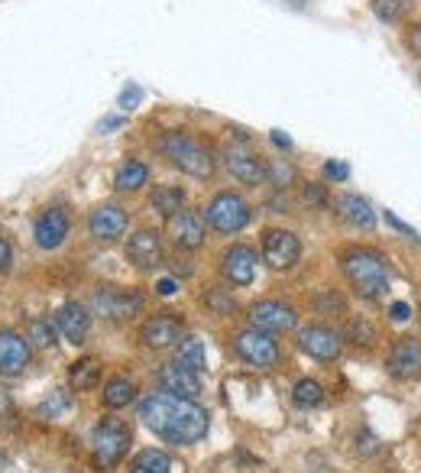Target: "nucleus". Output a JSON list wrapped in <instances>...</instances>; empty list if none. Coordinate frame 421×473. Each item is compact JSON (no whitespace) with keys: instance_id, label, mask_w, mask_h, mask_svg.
I'll return each mask as SVG.
<instances>
[{"instance_id":"1","label":"nucleus","mask_w":421,"mask_h":473,"mask_svg":"<svg viewBox=\"0 0 421 473\" xmlns=\"http://www.w3.org/2000/svg\"><path fill=\"white\" fill-rule=\"evenodd\" d=\"M140 421L169 444H194L208 435V412L192 399L153 393L140 402Z\"/></svg>"},{"instance_id":"2","label":"nucleus","mask_w":421,"mask_h":473,"mask_svg":"<svg viewBox=\"0 0 421 473\" xmlns=\"http://www.w3.org/2000/svg\"><path fill=\"white\" fill-rule=\"evenodd\" d=\"M343 272L347 279L353 282V289L360 292L363 298H379L389 289V263L386 256L376 253V250H363V246H353L343 253Z\"/></svg>"},{"instance_id":"3","label":"nucleus","mask_w":421,"mask_h":473,"mask_svg":"<svg viewBox=\"0 0 421 473\" xmlns=\"http://www.w3.org/2000/svg\"><path fill=\"white\" fill-rule=\"evenodd\" d=\"M159 149H162V156L178 166L182 172H188L192 178H210L214 176V153L208 146L188 137V133H166L162 140H159Z\"/></svg>"},{"instance_id":"4","label":"nucleus","mask_w":421,"mask_h":473,"mask_svg":"<svg viewBox=\"0 0 421 473\" xmlns=\"http://www.w3.org/2000/svg\"><path fill=\"white\" fill-rule=\"evenodd\" d=\"M133 431L123 419H104L97 421L95 435H91V454H95L97 470H114L123 461L127 447H130Z\"/></svg>"},{"instance_id":"5","label":"nucleus","mask_w":421,"mask_h":473,"mask_svg":"<svg viewBox=\"0 0 421 473\" xmlns=\"http://www.w3.org/2000/svg\"><path fill=\"white\" fill-rule=\"evenodd\" d=\"M204 218H208L210 228L220 230V234H237V230H244L246 224H250L253 211H250V204H246L240 195L220 192V195H214L210 204L204 208Z\"/></svg>"},{"instance_id":"6","label":"nucleus","mask_w":421,"mask_h":473,"mask_svg":"<svg viewBox=\"0 0 421 473\" xmlns=\"http://www.w3.org/2000/svg\"><path fill=\"white\" fill-rule=\"evenodd\" d=\"M91 308L97 315L107 318V321H130L133 315L143 311V295L140 292H127V289H111V286H101L91 298Z\"/></svg>"},{"instance_id":"7","label":"nucleus","mask_w":421,"mask_h":473,"mask_svg":"<svg viewBox=\"0 0 421 473\" xmlns=\"http://www.w3.org/2000/svg\"><path fill=\"white\" fill-rule=\"evenodd\" d=\"M234 351L246 360V363H253L260 369H272L279 363V347L272 341L266 331H256V328H246L234 337Z\"/></svg>"},{"instance_id":"8","label":"nucleus","mask_w":421,"mask_h":473,"mask_svg":"<svg viewBox=\"0 0 421 473\" xmlns=\"http://www.w3.org/2000/svg\"><path fill=\"white\" fill-rule=\"evenodd\" d=\"M299 256H301V244L292 230H279V228L266 230L263 260L269 270H289V266L299 263Z\"/></svg>"},{"instance_id":"9","label":"nucleus","mask_w":421,"mask_h":473,"mask_svg":"<svg viewBox=\"0 0 421 473\" xmlns=\"http://www.w3.org/2000/svg\"><path fill=\"white\" fill-rule=\"evenodd\" d=\"M299 325V315L292 305H282V302H256L250 308V328L266 334H285Z\"/></svg>"},{"instance_id":"10","label":"nucleus","mask_w":421,"mask_h":473,"mask_svg":"<svg viewBox=\"0 0 421 473\" xmlns=\"http://www.w3.org/2000/svg\"><path fill=\"white\" fill-rule=\"evenodd\" d=\"M220 276L230 282V286H250L256 276V253L250 246L234 244L220 253Z\"/></svg>"},{"instance_id":"11","label":"nucleus","mask_w":421,"mask_h":473,"mask_svg":"<svg viewBox=\"0 0 421 473\" xmlns=\"http://www.w3.org/2000/svg\"><path fill=\"white\" fill-rule=\"evenodd\" d=\"M140 337L153 351H166L182 337V321L176 315H169V311H159V315L146 318V325L140 328Z\"/></svg>"},{"instance_id":"12","label":"nucleus","mask_w":421,"mask_h":473,"mask_svg":"<svg viewBox=\"0 0 421 473\" xmlns=\"http://www.w3.org/2000/svg\"><path fill=\"white\" fill-rule=\"evenodd\" d=\"M341 334L327 325H308L305 331L299 334V347L315 360H334L341 353Z\"/></svg>"},{"instance_id":"13","label":"nucleus","mask_w":421,"mask_h":473,"mask_svg":"<svg viewBox=\"0 0 421 473\" xmlns=\"http://www.w3.org/2000/svg\"><path fill=\"white\" fill-rule=\"evenodd\" d=\"M36 244L43 250H59L69 236V214L62 208H45L39 218H36V228H33Z\"/></svg>"},{"instance_id":"14","label":"nucleus","mask_w":421,"mask_h":473,"mask_svg":"<svg viewBox=\"0 0 421 473\" xmlns=\"http://www.w3.org/2000/svg\"><path fill=\"white\" fill-rule=\"evenodd\" d=\"M127 260H130L136 270H156L162 263V240H159V230H136L127 244Z\"/></svg>"},{"instance_id":"15","label":"nucleus","mask_w":421,"mask_h":473,"mask_svg":"<svg viewBox=\"0 0 421 473\" xmlns=\"http://www.w3.org/2000/svg\"><path fill=\"white\" fill-rule=\"evenodd\" d=\"M53 321H55V328L65 334V341L69 344H85V337H88V331H91V315L81 302H65V305L55 311Z\"/></svg>"},{"instance_id":"16","label":"nucleus","mask_w":421,"mask_h":473,"mask_svg":"<svg viewBox=\"0 0 421 473\" xmlns=\"http://www.w3.org/2000/svg\"><path fill=\"white\" fill-rule=\"evenodd\" d=\"M386 369L395 379H415L421 373V344L415 337H402L389 351Z\"/></svg>"},{"instance_id":"17","label":"nucleus","mask_w":421,"mask_h":473,"mask_svg":"<svg viewBox=\"0 0 421 473\" xmlns=\"http://www.w3.org/2000/svg\"><path fill=\"white\" fill-rule=\"evenodd\" d=\"M159 386H162V393L178 395V399H192V402L202 395V379H198V373L178 367V363H169V367L159 369Z\"/></svg>"},{"instance_id":"18","label":"nucleus","mask_w":421,"mask_h":473,"mask_svg":"<svg viewBox=\"0 0 421 473\" xmlns=\"http://www.w3.org/2000/svg\"><path fill=\"white\" fill-rule=\"evenodd\" d=\"M29 367V344L13 331H0V373L20 377Z\"/></svg>"},{"instance_id":"19","label":"nucleus","mask_w":421,"mask_h":473,"mask_svg":"<svg viewBox=\"0 0 421 473\" xmlns=\"http://www.w3.org/2000/svg\"><path fill=\"white\" fill-rule=\"evenodd\" d=\"M88 230L95 240H117L127 230V211L117 208V204H101V208L91 211Z\"/></svg>"},{"instance_id":"20","label":"nucleus","mask_w":421,"mask_h":473,"mask_svg":"<svg viewBox=\"0 0 421 473\" xmlns=\"http://www.w3.org/2000/svg\"><path fill=\"white\" fill-rule=\"evenodd\" d=\"M169 234H172V240H176L182 250H198V246L204 244V220L198 218V214H192V211H178V214H172L169 218Z\"/></svg>"},{"instance_id":"21","label":"nucleus","mask_w":421,"mask_h":473,"mask_svg":"<svg viewBox=\"0 0 421 473\" xmlns=\"http://www.w3.org/2000/svg\"><path fill=\"white\" fill-rule=\"evenodd\" d=\"M227 169L234 172V178H240L244 185L266 182V162L260 156H253L250 149H230V153H227Z\"/></svg>"},{"instance_id":"22","label":"nucleus","mask_w":421,"mask_h":473,"mask_svg":"<svg viewBox=\"0 0 421 473\" xmlns=\"http://www.w3.org/2000/svg\"><path fill=\"white\" fill-rule=\"evenodd\" d=\"M337 211H341V218L347 220V224H353V228H360V230L376 228V211H373V204H369L363 195H341V198H337Z\"/></svg>"},{"instance_id":"23","label":"nucleus","mask_w":421,"mask_h":473,"mask_svg":"<svg viewBox=\"0 0 421 473\" xmlns=\"http://www.w3.org/2000/svg\"><path fill=\"white\" fill-rule=\"evenodd\" d=\"M146 182H150V166H146V162H140V159L123 162V166L117 169V176H114L117 192H140Z\"/></svg>"},{"instance_id":"24","label":"nucleus","mask_w":421,"mask_h":473,"mask_svg":"<svg viewBox=\"0 0 421 473\" xmlns=\"http://www.w3.org/2000/svg\"><path fill=\"white\" fill-rule=\"evenodd\" d=\"M97 379H101V360L97 357L75 360V363L69 367V383H71V389H78V393L95 389Z\"/></svg>"},{"instance_id":"25","label":"nucleus","mask_w":421,"mask_h":473,"mask_svg":"<svg viewBox=\"0 0 421 473\" xmlns=\"http://www.w3.org/2000/svg\"><path fill=\"white\" fill-rule=\"evenodd\" d=\"M176 363H178V367H185V369H192V373H202V369L208 367V353H204V344L198 341V337H185V341H178Z\"/></svg>"},{"instance_id":"26","label":"nucleus","mask_w":421,"mask_h":473,"mask_svg":"<svg viewBox=\"0 0 421 473\" xmlns=\"http://www.w3.org/2000/svg\"><path fill=\"white\" fill-rule=\"evenodd\" d=\"M150 204H153V211L162 214V218H172V214H178V211L185 208V192L178 185H159L156 192H153Z\"/></svg>"},{"instance_id":"27","label":"nucleus","mask_w":421,"mask_h":473,"mask_svg":"<svg viewBox=\"0 0 421 473\" xmlns=\"http://www.w3.org/2000/svg\"><path fill=\"white\" fill-rule=\"evenodd\" d=\"M101 399H104L107 409H123V405H130L133 399H136V386H133V379H127V377H114L104 386Z\"/></svg>"},{"instance_id":"28","label":"nucleus","mask_w":421,"mask_h":473,"mask_svg":"<svg viewBox=\"0 0 421 473\" xmlns=\"http://www.w3.org/2000/svg\"><path fill=\"white\" fill-rule=\"evenodd\" d=\"M130 473H172V457L166 451H156V447L140 451V454L133 457Z\"/></svg>"},{"instance_id":"29","label":"nucleus","mask_w":421,"mask_h":473,"mask_svg":"<svg viewBox=\"0 0 421 473\" xmlns=\"http://www.w3.org/2000/svg\"><path fill=\"white\" fill-rule=\"evenodd\" d=\"M27 344H29V347H39V351H49V347H55V321H53V318H36V321H29Z\"/></svg>"},{"instance_id":"30","label":"nucleus","mask_w":421,"mask_h":473,"mask_svg":"<svg viewBox=\"0 0 421 473\" xmlns=\"http://www.w3.org/2000/svg\"><path fill=\"white\" fill-rule=\"evenodd\" d=\"M292 399H295L299 409H315V405L325 402V389H321V383H315V379H301V383H295Z\"/></svg>"},{"instance_id":"31","label":"nucleus","mask_w":421,"mask_h":473,"mask_svg":"<svg viewBox=\"0 0 421 473\" xmlns=\"http://www.w3.org/2000/svg\"><path fill=\"white\" fill-rule=\"evenodd\" d=\"M369 4H373V13L383 23H399L409 13V7H412V0H369Z\"/></svg>"},{"instance_id":"32","label":"nucleus","mask_w":421,"mask_h":473,"mask_svg":"<svg viewBox=\"0 0 421 473\" xmlns=\"http://www.w3.org/2000/svg\"><path fill=\"white\" fill-rule=\"evenodd\" d=\"M266 182H272L276 188H289L295 182V169L289 162H282V159H272L269 166H266Z\"/></svg>"},{"instance_id":"33","label":"nucleus","mask_w":421,"mask_h":473,"mask_svg":"<svg viewBox=\"0 0 421 473\" xmlns=\"http://www.w3.org/2000/svg\"><path fill=\"white\" fill-rule=\"evenodd\" d=\"M65 409H69V395L59 393V389H55L53 395H45L43 405H39V412H43V415H53V419H55L59 412H65Z\"/></svg>"},{"instance_id":"34","label":"nucleus","mask_w":421,"mask_h":473,"mask_svg":"<svg viewBox=\"0 0 421 473\" xmlns=\"http://www.w3.org/2000/svg\"><path fill=\"white\" fill-rule=\"evenodd\" d=\"M208 305L214 308V315H230L234 311V298H227L220 289L208 292Z\"/></svg>"},{"instance_id":"35","label":"nucleus","mask_w":421,"mask_h":473,"mask_svg":"<svg viewBox=\"0 0 421 473\" xmlns=\"http://www.w3.org/2000/svg\"><path fill=\"white\" fill-rule=\"evenodd\" d=\"M301 198H305L308 204H318V208H321V204H327V192H325V185H308V188H305V195H301Z\"/></svg>"},{"instance_id":"36","label":"nucleus","mask_w":421,"mask_h":473,"mask_svg":"<svg viewBox=\"0 0 421 473\" xmlns=\"http://www.w3.org/2000/svg\"><path fill=\"white\" fill-rule=\"evenodd\" d=\"M140 97H143V91L136 88V85H130V88H123V95H120V107H123V111H133V107L140 104Z\"/></svg>"},{"instance_id":"37","label":"nucleus","mask_w":421,"mask_h":473,"mask_svg":"<svg viewBox=\"0 0 421 473\" xmlns=\"http://www.w3.org/2000/svg\"><path fill=\"white\" fill-rule=\"evenodd\" d=\"M351 331H353V337H357V344H373V328L367 325V321H353L351 325Z\"/></svg>"},{"instance_id":"38","label":"nucleus","mask_w":421,"mask_h":473,"mask_svg":"<svg viewBox=\"0 0 421 473\" xmlns=\"http://www.w3.org/2000/svg\"><path fill=\"white\" fill-rule=\"evenodd\" d=\"M325 176L327 178H337V182H343V178L351 176V169L343 166V162H325Z\"/></svg>"},{"instance_id":"39","label":"nucleus","mask_w":421,"mask_h":473,"mask_svg":"<svg viewBox=\"0 0 421 473\" xmlns=\"http://www.w3.org/2000/svg\"><path fill=\"white\" fill-rule=\"evenodd\" d=\"M389 311H392V321H399V325H402V321H409V315H412V308L405 305V302H395Z\"/></svg>"},{"instance_id":"40","label":"nucleus","mask_w":421,"mask_h":473,"mask_svg":"<svg viewBox=\"0 0 421 473\" xmlns=\"http://www.w3.org/2000/svg\"><path fill=\"white\" fill-rule=\"evenodd\" d=\"M117 127H123V117H104V120L97 123V133H111Z\"/></svg>"},{"instance_id":"41","label":"nucleus","mask_w":421,"mask_h":473,"mask_svg":"<svg viewBox=\"0 0 421 473\" xmlns=\"http://www.w3.org/2000/svg\"><path fill=\"white\" fill-rule=\"evenodd\" d=\"M10 260H13V253H10V244H7V240H0V272L10 270Z\"/></svg>"},{"instance_id":"42","label":"nucleus","mask_w":421,"mask_h":473,"mask_svg":"<svg viewBox=\"0 0 421 473\" xmlns=\"http://www.w3.org/2000/svg\"><path fill=\"white\" fill-rule=\"evenodd\" d=\"M386 220H389V224H392L395 230H399V234H405V236H415V230L409 228V224H402V220L395 218V214H389V211H386Z\"/></svg>"},{"instance_id":"43","label":"nucleus","mask_w":421,"mask_h":473,"mask_svg":"<svg viewBox=\"0 0 421 473\" xmlns=\"http://www.w3.org/2000/svg\"><path fill=\"white\" fill-rule=\"evenodd\" d=\"M409 46H412V53L421 59V27L412 29V36H409Z\"/></svg>"},{"instance_id":"44","label":"nucleus","mask_w":421,"mask_h":473,"mask_svg":"<svg viewBox=\"0 0 421 473\" xmlns=\"http://www.w3.org/2000/svg\"><path fill=\"white\" fill-rule=\"evenodd\" d=\"M269 140L276 143V146H279V149H289V146H292V140H289V137H285V133H282V130H272Z\"/></svg>"},{"instance_id":"45","label":"nucleus","mask_w":421,"mask_h":473,"mask_svg":"<svg viewBox=\"0 0 421 473\" xmlns=\"http://www.w3.org/2000/svg\"><path fill=\"white\" fill-rule=\"evenodd\" d=\"M176 289H178L176 279H162V282H159V286H156L159 295H172V292H176Z\"/></svg>"},{"instance_id":"46","label":"nucleus","mask_w":421,"mask_h":473,"mask_svg":"<svg viewBox=\"0 0 421 473\" xmlns=\"http://www.w3.org/2000/svg\"><path fill=\"white\" fill-rule=\"evenodd\" d=\"M0 412H7L10 415V399L4 393H0Z\"/></svg>"}]
</instances>
